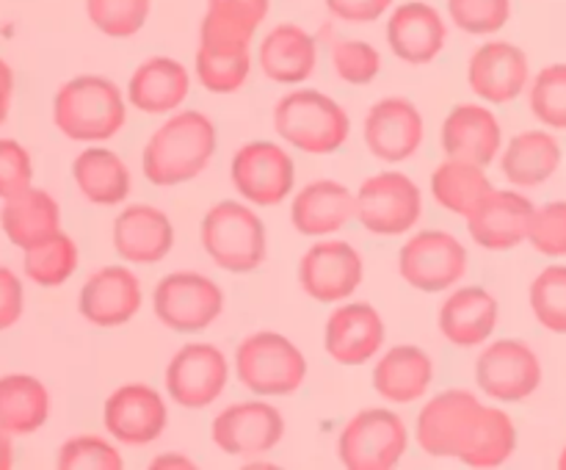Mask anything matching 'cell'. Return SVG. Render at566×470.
<instances>
[{
    "label": "cell",
    "instance_id": "cell-1",
    "mask_svg": "<svg viewBox=\"0 0 566 470\" xmlns=\"http://www.w3.org/2000/svg\"><path fill=\"white\" fill-rule=\"evenodd\" d=\"M216 147H219V133L208 114L175 111L144 144V177L160 188L197 180L213 160Z\"/></svg>",
    "mask_w": 566,
    "mask_h": 470
},
{
    "label": "cell",
    "instance_id": "cell-2",
    "mask_svg": "<svg viewBox=\"0 0 566 470\" xmlns=\"http://www.w3.org/2000/svg\"><path fill=\"white\" fill-rule=\"evenodd\" d=\"M127 94L105 75H77L55 92L53 122L66 138L99 144L127 122Z\"/></svg>",
    "mask_w": 566,
    "mask_h": 470
},
{
    "label": "cell",
    "instance_id": "cell-3",
    "mask_svg": "<svg viewBox=\"0 0 566 470\" xmlns=\"http://www.w3.org/2000/svg\"><path fill=\"white\" fill-rule=\"evenodd\" d=\"M274 130L287 147L332 155L346 147L352 119L346 108L318 88H293L274 105Z\"/></svg>",
    "mask_w": 566,
    "mask_h": 470
},
{
    "label": "cell",
    "instance_id": "cell-4",
    "mask_svg": "<svg viewBox=\"0 0 566 470\" xmlns=\"http://www.w3.org/2000/svg\"><path fill=\"white\" fill-rule=\"evenodd\" d=\"M199 241L213 265L230 274H252L269 254L265 221L247 202L224 199L205 213Z\"/></svg>",
    "mask_w": 566,
    "mask_h": 470
},
{
    "label": "cell",
    "instance_id": "cell-5",
    "mask_svg": "<svg viewBox=\"0 0 566 470\" xmlns=\"http://www.w3.org/2000/svg\"><path fill=\"white\" fill-rule=\"evenodd\" d=\"M235 376L252 396H293L307 382V357L280 332H254L235 348Z\"/></svg>",
    "mask_w": 566,
    "mask_h": 470
},
{
    "label": "cell",
    "instance_id": "cell-6",
    "mask_svg": "<svg viewBox=\"0 0 566 470\" xmlns=\"http://www.w3.org/2000/svg\"><path fill=\"white\" fill-rule=\"evenodd\" d=\"M409 448V429L387 407L359 409L337 437V457L348 470H392Z\"/></svg>",
    "mask_w": 566,
    "mask_h": 470
},
{
    "label": "cell",
    "instance_id": "cell-7",
    "mask_svg": "<svg viewBox=\"0 0 566 470\" xmlns=\"http://www.w3.org/2000/svg\"><path fill=\"white\" fill-rule=\"evenodd\" d=\"M420 219L423 191L403 171H379L357 188V221L374 236H409Z\"/></svg>",
    "mask_w": 566,
    "mask_h": 470
},
{
    "label": "cell",
    "instance_id": "cell-8",
    "mask_svg": "<svg viewBox=\"0 0 566 470\" xmlns=\"http://www.w3.org/2000/svg\"><path fill=\"white\" fill-rule=\"evenodd\" d=\"M470 254L464 243L448 230H420L403 241L398 252V274L409 288L442 293L468 276Z\"/></svg>",
    "mask_w": 566,
    "mask_h": 470
},
{
    "label": "cell",
    "instance_id": "cell-9",
    "mask_svg": "<svg viewBox=\"0 0 566 470\" xmlns=\"http://www.w3.org/2000/svg\"><path fill=\"white\" fill-rule=\"evenodd\" d=\"M153 310L166 330L193 335L224 313V291L219 282L197 271H171L155 285Z\"/></svg>",
    "mask_w": 566,
    "mask_h": 470
},
{
    "label": "cell",
    "instance_id": "cell-10",
    "mask_svg": "<svg viewBox=\"0 0 566 470\" xmlns=\"http://www.w3.org/2000/svg\"><path fill=\"white\" fill-rule=\"evenodd\" d=\"M475 385L497 404L525 401L542 385L539 354L517 337L484 343L475 357Z\"/></svg>",
    "mask_w": 566,
    "mask_h": 470
},
{
    "label": "cell",
    "instance_id": "cell-11",
    "mask_svg": "<svg viewBox=\"0 0 566 470\" xmlns=\"http://www.w3.org/2000/svg\"><path fill=\"white\" fill-rule=\"evenodd\" d=\"M230 177L243 202L258 208H276L296 186V164L291 153L274 142H247L235 149Z\"/></svg>",
    "mask_w": 566,
    "mask_h": 470
},
{
    "label": "cell",
    "instance_id": "cell-12",
    "mask_svg": "<svg viewBox=\"0 0 566 470\" xmlns=\"http://www.w3.org/2000/svg\"><path fill=\"white\" fill-rule=\"evenodd\" d=\"M285 437V418L265 398L227 404L210 424V440L227 457H265Z\"/></svg>",
    "mask_w": 566,
    "mask_h": 470
},
{
    "label": "cell",
    "instance_id": "cell-13",
    "mask_svg": "<svg viewBox=\"0 0 566 470\" xmlns=\"http://www.w3.org/2000/svg\"><path fill=\"white\" fill-rule=\"evenodd\" d=\"M365 263L354 243L343 238H318L298 260V285L313 302L340 304L363 285Z\"/></svg>",
    "mask_w": 566,
    "mask_h": 470
},
{
    "label": "cell",
    "instance_id": "cell-14",
    "mask_svg": "<svg viewBox=\"0 0 566 470\" xmlns=\"http://www.w3.org/2000/svg\"><path fill=\"white\" fill-rule=\"evenodd\" d=\"M166 393L182 409H205L219 401L230 382V359L213 343H186L166 365Z\"/></svg>",
    "mask_w": 566,
    "mask_h": 470
},
{
    "label": "cell",
    "instance_id": "cell-15",
    "mask_svg": "<svg viewBox=\"0 0 566 470\" xmlns=\"http://www.w3.org/2000/svg\"><path fill=\"white\" fill-rule=\"evenodd\" d=\"M363 138L381 164H407L423 147L426 119L412 100L381 97L365 114Z\"/></svg>",
    "mask_w": 566,
    "mask_h": 470
},
{
    "label": "cell",
    "instance_id": "cell-16",
    "mask_svg": "<svg viewBox=\"0 0 566 470\" xmlns=\"http://www.w3.org/2000/svg\"><path fill=\"white\" fill-rule=\"evenodd\" d=\"M531 61L523 48L503 39L479 44L468 61V83L486 105H509L531 86Z\"/></svg>",
    "mask_w": 566,
    "mask_h": 470
},
{
    "label": "cell",
    "instance_id": "cell-17",
    "mask_svg": "<svg viewBox=\"0 0 566 470\" xmlns=\"http://www.w3.org/2000/svg\"><path fill=\"white\" fill-rule=\"evenodd\" d=\"M105 431L122 446L142 448L158 440L169 424V407L153 385L130 382L105 398L103 407Z\"/></svg>",
    "mask_w": 566,
    "mask_h": 470
},
{
    "label": "cell",
    "instance_id": "cell-18",
    "mask_svg": "<svg viewBox=\"0 0 566 470\" xmlns=\"http://www.w3.org/2000/svg\"><path fill=\"white\" fill-rule=\"evenodd\" d=\"M481 404L484 401L464 387H451V390L431 396L418 412V424H415L420 451L434 459H457L464 435L470 429V420L479 412Z\"/></svg>",
    "mask_w": 566,
    "mask_h": 470
},
{
    "label": "cell",
    "instance_id": "cell-19",
    "mask_svg": "<svg viewBox=\"0 0 566 470\" xmlns=\"http://www.w3.org/2000/svg\"><path fill=\"white\" fill-rule=\"evenodd\" d=\"M144 304L142 280L127 265H103L83 282L77 310L88 324L116 330L130 324Z\"/></svg>",
    "mask_w": 566,
    "mask_h": 470
},
{
    "label": "cell",
    "instance_id": "cell-20",
    "mask_svg": "<svg viewBox=\"0 0 566 470\" xmlns=\"http://www.w3.org/2000/svg\"><path fill=\"white\" fill-rule=\"evenodd\" d=\"M385 318L368 302H340L324 326L326 354L346 368L370 363L385 346Z\"/></svg>",
    "mask_w": 566,
    "mask_h": 470
},
{
    "label": "cell",
    "instance_id": "cell-21",
    "mask_svg": "<svg viewBox=\"0 0 566 470\" xmlns=\"http://www.w3.org/2000/svg\"><path fill=\"white\" fill-rule=\"evenodd\" d=\"M536 205L523 191L492 188L484 202L468 216V232L473 243L486 252H509L528 241Z\"/></svg>",
    "mask_w": 566,
    "mask_h": 470
},
{
    "label": "cell",
    "instance_id": "cell-22",
    "mask_svg": "<svg viewBox=\"0 0 566 470\" xmlns=\"http://www.w3.org/2000/svg\"><path fill=\"white\" fill-rule=\"evenodd\" d=\"M448 44V22L440 11L423 0H407L387 17V48L409 66H426Z\"/></svg>",
    "mask_w": 566,
    "mask_h": 470
},
{
    "label": "cell",
    "instance_id": "cell-23",
    "mask_svg": "<svg viewBox=\"0 0 566 470\" xmlns=\"http://www.w3.org/2000/svg\"><path fill=\"white\" fill-rule=\"evenodd\" d=\"M440 144L446 158L490 166L492 160L501 158V122H497V116L486 105L459 103L448 111L446 122H442Z\"/></svg>",
    "mask_w": 566,
    "mask_h": 470
},
{
    "label": "cell",
    "instance_id": "cell-24",
    "mask_svg": "<svg viewBox=\"0 0 566 470\" xmlns=\"http://www.w3.org/2000/svg\"><path fill=\"white\" fill-rule=\"evenodd\" d=\"M116 254L130 265H155L175 249V224L155 205H127L111 230Z\"/></svg>",
    "mask_w": 566,
    "mask_h": 470
},
{
    "label": "cell",
    "instance_id": "cell-25",
    "mask_svg": "<svg viewBox=\"0 0 566 470\" xmlns=\"http://www.w3.org/2000/svg\"><path fill=\"white\" fill-rule=\"evenodd\" d=\"M357 219V191L343 182L313 180L293 194L291 221L298 236L329 238Z\"/></svg>",
    "mask_w": 566,
    "mask_h": 470
},
{
    "label": "cell",
    "instance_id": "cell-26",
    "mask_svg": "<svg viewBox=\"0 0 566 470\" xmlns=\"http://www.w3.org/2000/svg\"><path fill=\"white\" fill-rule=\"evenodd\" d=\"M437 326L442 337L457 348H479L492 341L497 326L495 293L481 285L453 288L440 304Z\"/></svg>",
    "mask_w": 566,
    "mask_h": 470
},
{
    "label": "cell",
    "instance_id": "cell-27",
    "mask_svg": "<svg viewBox=\"0 0 566 470\" xmlns=\"http://www.w3.org/2000/svg\"><path fill=\"white\" fill-rule=\"evenodd\" d=\"M258 64L271 83L298 86L310 81L318 66V42L307 28L296 22H280L260 42Z\"/></svg>",
    "mask_w": 566,
    "mask_h": 470
},
{
    "label": "cell",
    "instance_id": "cell-28",
    "mask_svg": "<svg viewBox=\"0 0 566 470\" xmlns=\"http://www.w3.org/2000/svg\"><path fill=\"white\" fill-rule=\"evenodd\" d=\"M188 92H191V75L186 66L169 55H153L133 70L125 94L130 108L149 116H169L180 111Z\"/></svg>",
    "mask_w": 566,
    "mask_h": 470
},
{
    "label": "cell",
    "instance_id": "cell-29",
    "mask_svg": "<svg viewBox=\"0 0 566 470\" xmlns=\"http://www.w3.org/2000/svg\"><path fill=\"white\" fill-rule=\"evenodd\" d=\"M434 382V359L412 343L392 346L376 359L374 390L390 404H415Z\"/></svg>",
    "mask_w": 566,
    "mask_h": 470
},
{
    "label": "cell",
    "instance_id": "cell-30",
    "mask_svg": "<svg viewBox=\"0 0 566 470\" xmlns=\"http://www.w3.org/2000/svg\"><path fill=\"white\" fill-rule=\"evenodd\" d=\"M562 142L547 127L523 130L501 149V171L514 188H539L562 166Z\"/></svg>",
    "mask_w": 566,
    "mask_h": 470
},
{
    "label": "cell",
    "instance_id": "cell-31",
    "mask_svg": "<svg viewBox=\"0 0 566 470\" xmlns=\"http://www.w3.org/2000/svg\"><path fill=\"white\" fill-rule=\"evenodd\" d=\"M514 451H517V424L512 415L492 404H481L479 412L470 420L457 462L475 470H490L506 464Z\"/></svg>",
    "mask_w": 566,
    "mask_h": 470
},
{
    "label": "cell",
    "instance_id": "cell-32",
    "mask_svg": "<svg viewBox=\"0 0 566 470\" xmlns=\"http://www.w3.org/2000/svg\"><path fill=\"white\" fill-rule=\"evenodd\" d=\"M72 177L86 202L114 208L130 197L133 175L125 160L108 147H86L72 160Z\"/></svg>",
    "mask_w": 566,
    "mask_h": 470
},
{
    "label": "cell",
    "instance_id": "cell-33",
    "mask_svg": "<svg viewBox=\"0 0 566 470\" xmlns=\"http://www.w3.org/2000/svg\"><path fill=\"white\" fill-rule=\"evenodd\" d=\"M0 227L14 247L28 249L61 230V208L44 188L28 186L3 199Z\"/></svg>",
    "mask_w": 566,
    "mask_h": 470
},
{
    "label": "cell",
    "instance_id": "cell-34",
    "mask_svg": "<svg viewBox=\"0 0 566 470\" xmlns=\"http://www.w3.org/2000/svg\"><path fill=\"white\" fill-rule=\"evenodd\" d=\"M492 188L495 186L486 175V166L468 164V160L446 158L431 171V197L442 210L459 219H468Z\"/></svg>",
    "mask_w": 566,
    "mask_h": 470
},
{
    "label": "cell",
    "instance_id": "cell-35",
    "mask_svg": "<svg viewBox=\"0 0 566 470\" xmlns=\"http://www.w3.org/2000/svg\"><path fill=\"white\" fill-rule=\"evenodd\" d=\"M50 393L36 376L9 374L0 379V429L11 437L33 435L48 424Z\"/></svg>",
    "mask_w": 566,
    "mask_h": 470
},
{
    "label": "cell",
    "instance_id": "cell-36",
    "mask_svg": "<svg viewBox=\"0 0 566 470\" xmlns=\"http://www.w3.org/2000/svg\"><path fill=\"white\" fill-rule=\"evenodd\" d=\"M269 9L271 0H208V11L199 25V42L252 44Z\"/></svg>",
    "mask_w": 566,
    "mask_h": 470
},
{
    "label": "cell",
    "instance_id": "cell-37",
    "mask_svg": "<svg viewBox=\"0 0 566 470\" xmlns=\"http://www.w3.org/2000/svg\"><path fill=\"white\" fill-rule=\"evenodd\" d=\"M252 75V44L199 42L197 81L213 94H235Z\"/></svg>",
    "mask_w": 566,
    "mask_h": 470
},
{
    "label": "cell",
    "instance_id": "cell-38",
    "mask_svg": "<svg viewBox=\"0 0 566 470\" xmlns=\"http://www.w3.org/2000/svg\"><path fill=\"white\" fill-rule=\"evenodd\" d=\"M22 252H25V258H22L25 276L42 288L64 285L77 271V260H81L77 243L64 230L33 243V247L22 249Z\"/></svg>",
    "mask_w": 566,
    "mask_h": 470
},
{
    "label": "cell",
    "instance_id": "cell-39",
    "mask_svg": "<svg viewBox=\"0 0 566 470\" xmlns=\"http://www.w3.org/2000/svg\"><path fill=\"white\" fill-rule=\"evenodd\" d=\"M534 318L553 335H566V265L553 263L534 276L528 291Z\"/></svg>",
    "mask_w": 566,
    "mask_h": 470
},
{
    "label": "cell",
    "instance_id": "cell-40",
    "mask_svg": "<svg viewBox=\"0 0 566 470\" xmlns=\"http://www.w3.org/2000/svg\"><path fill=\"white\" fill-rule=\"evenodd\" d=\"M528 108L547 130H566V64L542 66L531 77Z\"/></svg>",
    "mask_w": 566,
    "mask_h": 470
},
{
    "label": "cell",
    "instance_id": "cell-41",
    "mask_svg": "<svg viewBox=\"0 0 566 470\" xmlns=\"http://www.w3.org/2000/svg\"><path fill=\"white\" fill-rule=\"evenodd\" d=\"M153 0H86L92 25L108 39H130L147 25Z\"/></svg>",
    "mask_w": 566,
    "mask_h": 470
},
{
    "label": "cell",
    "instance_id": "cell-42",
    "mask_svg": "<svg viewBox=\"0 0 566 470\" xmlns=\"http://www.w3.org/2000/svg\"><path fill=\"white\" fill-rule=\"evenodd\" d=\"M329 55L335 75L348 86H368L381 72V53L365 39H335Z\"/></svg>",
    "mask_w": 566,
    "mask_h": 470
},
{
    "label": "cell",
    "instance_id": "cell-43",
    "mask_svg": "<svg viewBox=\"0 0 566 470\" xmlns=\"http://www.w3.org/2000/svg\"><path fill=\"white\" fill-rule=\"evenodd\" d=\"M448 17L470 36H495L512 20V0H448Z\"/></svg>",
    "mask_w": 566,
    "mask_h": 470
},
{
    "label": "cell",
    "instance_id": "cell-44",
    "mask_svg": "<svg viewBox=\"0 0 566 470\" xmlns=\"http://www.w3.org/2000/svg\"><path fill=\"white\" fill-rule=\"evenodd\" d=\"M61 470H122L125 459L111 440L99 435H77L59 448Z\"/></svg>",
    "mask_w": 566,
    "mask_h": 470
},
{
    "label": "cell",
    "instance_id": "cell-45",
    "mask_svg": "<svg viewBox=\"0 0 566 470\" xmlns=\"http://www.w3.org/2000/svg\"><path fill=\"white\" fill-rule=\"evenodd\" d=\"M528 243L545 258H566V199L536 205Z\"/></svg>",
    "mask_w": 566,
    "mask_h": 470
},
{
    "label": "cell",
    "instance_id": "cell-46",
    "mask_svg": "<svg viewBox=\"0 0 566 470\" xmlns=\"http://www.w3.org/2000/svg\"><path fill=\"white\" fill-rule=\"evenodd\" d=\"M33 164L28 149L14 138H0V199H9L31 186Z\"/></svg>",
    "mask_w": 566,
    "mask_h": 470
},
{
    "label": "cell",
    "instance_id": "cell-47",
    "mask_svg": "<svg viewBox=\"0 0 566 470\" xmlns=\"http://www.w3.org/2000/svg\"><path fill=\"white\" fill-rule=\"evenodd\" d=\"M324 3L335 20L352 22V25L376 22L392 9V0H324Z\"/></svg>",
    "mask_w": 566,
    "mask_h": 470
},
{
    "label": "cell",
    "instance_id": "cell-48",
    "mask_svg": "<svg viewBox=\"0 0 566 470\" xmlns=\"http://www.w3.org/2000/svg\"><path fill=\"white\" fill-rule=\"evenodd\" d=\"M22 315V282L11 269L0 265V330H9Z\"/></svg>",
    "mask_w": 566,
    "mask_h": 470
},
{
    "label": "cell",
    "instance_id": "cell-49",
    "mask_svg": "<svg viewBox=\"0 0 566 470\" xmlns=\"http://www.w3.org/2000/svg\"><path fill=\"white\" fill-rule=\"evenodd\" d=\"M11 97H14V72H11V66L0 59V125H3L6 116H9Z\"/></svg>",
    "mask_w": 566,
    "mask_h": 470
},
{
    "label": "cell",
    "instance_id": "cell-50",
    "mask_svg": "<svg viewBox=\"0 0 566 470\" xmlns=\"http://www.w3.org/2000/svg\"><path fill=\"white\" fill-rule=\"evenodd\" d=\"M149 468L153 470H197V462H191V459L186 457V453H158V457L149 462Z\"/></svg>",
    "mask_w": 566,
    "mask_h": 470
},
{
    "label": "cell",
    "instance_id": "cell-51",
    "mask_svg": "<svg viewBox=\"0 0 566 470\" xmlns=\"http://www.w3.org/2000/svg\"><path fill=\"white\" fill-rule=\"evenodd\" d=\"M14 468V446H11L9 431L0 429V470Z\"/></svg>",
    "mask_w": 566,
    "mask_h": 470
},
{
    "label": "cell",
    "instance_id": "cell-52",
    "mask_svg": "<svg viewBox=\"0 0 566 470\" xmlns=\"http://www.w3.org/2000/svg\"><path fill=\"white\" fill-rule=\"evenodd\" d=\"M558 468L566 470V446L562 448V453H558Z\"/></svg>",
    "mask_w": 566,
    "mask_h": 470
}]
</instances>
